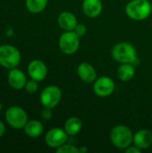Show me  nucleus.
Listing matches in <instances>:
<instances>
[{
    "instance_id": "nucleus-1",
    "label": "nucleus",
    "mask_w": 152,
    "mask_h": 153,
    "mask_svg": "<svg viewBox=\"0 0 152 153\" xmlns=\"http://www.w3.org/2000/svg\"><path fill=\"white\" fill-rule=\"evenodd\" d=\"M112 57L120 64H133L138 61L137 50L133 45L128 42H120L112 48Z\"/></svg>"
},
{
    "instance_id": "nucleus-2",
    "label": "nucleus",
    "mask_w": 152,
    "mask_h": 153,
    "mask_svg": "<svg viewBox=\"0 0 152 153\" xmlns=\"http://www.w3.org/2000/svg\"><path fill=\"white\" fill-rule=\"evenodd\" d=\"M151 12V3L149 0H130L125 6L126 15L134 21L147 19Z\"/></svg>"
},
{
    "instance_id": "nucleus-3",
    "label": "nucleus",
    "mask_w": 152,
    "mask_h": 153,
    "mask_svg": "<svg viewBox=\"0 0 152 153\" xmlns=\"http://www.w3.org/2000/svg\"><path fill=\"white\" fill-rule=\"evenodd\" d=\"M110 140L116 148L125 150L133 143V134L128 126L118 125L112 128L110 132Z\"/></svg>"
},
{
    "instance_id": "nucleus-4",
    "label": "nucleus",
    "mask_w": 152,
    "mask_h": 153,
    "mask_svg": "<svg viewBox=\"0 0 152 153\" xmlns=\"http://www.w3.org/2000/svg\"><path fill=\"white\" fill-rule=\"evenodd\" d=\"M21 62V53L17 48L12 45L0 46V65L13 69Z\"/></svg>"
},
{
    "instance_id": "nucleus-5",
    "label": "nucleus",
    "mask_w": 152,
    "mask_h": 153,
    "mask_svg": "<svg viewBox=\"0 0 152 153\" xmlns=\"http://www.w3.org/2000/svg\"><path fill=\"white\" fill-rule=\"evenodd\" d=\"M60 50L65 55H73L80 47V37L73 30H65L58 39Z\"/></svg>"
},
{
    "instance_id": "nucleus-6",
    "label": "nucleus",
    "mask_w": 152,
    "mask_h": 153,
    "mask_svg": "<svg viewBox=\"0 0 152 153\" xmlns=\"http://www.w3.org/2000/svg\"><path fill=\"white\" fill-rule=\"evenodd\" d=\"M5 120L10 126L15 129H22L24 128L28 122V115L23 108L13 106L6 110Z\"/></svg>"
},
{
    "instance_id": "nucleus-7",
    "label": "nucleus",
    "mask_w": 152,
    "mask_h": 153,
    "mask_svg": "<svg viewBox=\"0 0 152 153\" xmlns=\"http://www.w3.org/2000/svg\"><path fill=\"white\" fill-rule=\"evenodd\" d=\"M62 98V91L56 85L46 87L40 94V102L44 108H54L58 105Z\"/></svg>"
},
{
    "instance_id": "nucleus-8",
    "label": "nucleus",
    "mask_w": 152,
    "mask_h": 153,
    "mask_svg": "<svg viewBox=\"0 0 152 153\" xmlns=\"http://www.w3.org/2000/svg\"><path fill=\"white\" fill-rule=\"evenodd\" d=\"M116 90V83L108 76H101L94 82L93 91L100 98H107L110 96Z\"/></svg>"
},
{
    "instance_id": "nucleus-9",
    "label": "nucleus",
    "mask_w": 152,
    "mask_h": 153,
    "mask_svg": "<svg viewBox=\"0 0 152 153\" xmlns=\"http://www.w3.org/2000/svg\"><path fill=\"white\" fill-rule=\"evenodd\" d=\"M68 139V134L65 131V129L55 127L50 129L45 136V142L46 144L50 147L56 149L60 147L61 145L65 144Z\"/></svg>"
},
{
    "instance_id": "nucleus-10",
    "label": "nucleus",
    "mask_w": 152,
    "mask_h": 153,
    "mask_svg": "<svg viewBox=\"0 0 152 153\" xmlns=\"http://www.w3.org/2000/svg\"><path fill=\"white\" fill-rule=\"evenodd\" d=\"M28 74L30 77L37 82L43 81L47 74V68L46 64L39 59L32 60L28 65Z\"/></svg>"
},
{
    "instance_id": "nucleus-11",
    "label": "nucleus",
    "mask_w": 152,
    "mask_h": 153,
    "mask_svg": "<svg viewBox=\"0 0 152 153\" xmlns=\"http://www.w3.org/2000/svg\"><path fill=\"white\" fill-rule=\"evenodd\" d=\"M77 74L79 78L86 82V83H91L94 82L97 79V72L96 69L90 63H82L77 67Z\"/></svg>"
},
{
    "instance_id": "nucleus-12",
    "label": "nucleus",
    "mask_w": 152,
    "mask_h": 153,
    "mask_svg": "<svg viewBox=\"0 0 152 153\" xmlns=\"http://www.w3.org/2000/svg\"><path fill=\"white\" fill-rule=\"evenodd\" d=\"M133 143L141 150H145L152 145V132L148 129H141L133 134Z\"/></svg>"
},
{
    "instance_id": "nucleus-13",
    "label": "nucleus",
    "mask_w": 152,
    "mask_h": 153,
    "mask_svg": "<svg viewBox=\"0 0 152 153\" xmlns=\"http://www.w3.org/2000/svg\"><path fill=\"white\" fill-rule=\"evenodd\" d=\"M9 85L14 90H21L25 87L27 82L24 73L17 68H13L8 74Z\"/></svg>"
},
{
    "instance_id": "nucleus-14",
    "label": "nucleus",
    "mask_w": 152,
    "mask_h": 153,
    "mask_svg": "<svg viewBox=\"0 0 152 153\" xmlns=\"http://www.w3.org/2000/svg\"><path fill=\"white\" fill-rule=\"evenodd\" d=\"M103 9L101 0H83L82 11L84 14L90 18L98 17Z\"/></svg>"
},
{
    "instance_id": "nucleus-15",
    "label": "nucleus",
    "mask_w": 152,
    "mask_h": 153,
    "mask_svg": "<svg viewBox=\"0 0 152 153\" xmlns=\"http://www.w3.org/2000/svg\"><path fill=\"white\" fill-rule=\"evenodd\" d=\"M58 25L65 30H73L78 21L76 16L70 12H62L57 18Z\"/></svg>"
},
{
    "instance_id": "nucleus-16",
    "label": "nucleus",
    "mask_w": 152,
    "mask_h": 153,
    "mask_svg": "<svg viewBox=\"0 0 152 153\" xmlns=\"http://www.w3.org/2000/svg\"><path fill=\"white\" fill-rule=\"evenodd\" d=\"M135 72L136 70L133 64H121V65L117 68L116 75L120 81L128 82L133 78Z\"/></svg>"
},
{
    "instance_id": "nucleus-17",
    "label": "nucleus",
    "mask_w": 152,
    "mask_h": 153,
    "mask_svg": "<svg viewBox=\"0 0 152 153\" xmlns=\"http://www.w3.org/2000/svg\"><path fill=\"white\" fill-rule=\"evenodd\" d=\"M82 128V120L77 117H69L64 126L65 131L67 133L68 135L70 136H74L77 135Z\"/></svg>"
},
{
    "instance_id": "nucleus-18",
    "label": "nucleus",
    "mask_w": 152,
    "mask_h": 153,
    "mask_svg": "<svg viewBox=\"0 0 152 153\" xmlns=\"http://www.w3.org/2000/svg\"><path fill=\"white\" fill-rule=\"evenodd\" d=\"M25 134L32 138H36L40 136L44 132V126L41 122L38 120H31L27 122L24 126Z\"/></svg>"
},
{
    "instance_id": "nucleus-19",
    "label": "nucleus",
    "mask_w": 152,
    "mask_h": 153,
    "mask_svg": "<svg viewBox=\"0 0 152 153\" xmlns=\"http://www.w3.org/2000/svg\"><path fill=\"white\" fill-rule=\"evenodd\" d=\"M48 0H26V7L32 13H39L45 10Z\"/></svg>"
},
{
    "instance_id": "nucleus-20",
    "label": "nucleus",
    "mask_w": 152,
    "mask_h": 153,
    "mask_svg": "<svg viewBox=\"0 0 152 153\" xmlns=\"http://www.w3.org/2000/svg\"><path fill=\"white\" fill-rule=\"evenodd\" d=\"M56 153H79V148L72 144H63L56 148Z\"/></svg>"
},
{
    "instance_id": "nucleus-21",
    "label": "nucleus",
    "mask_w": 152,
    "mask_h": 153,
    "mask_svg": "<svg viewBox=\"0 0 152 153\" xmlns=\"http://www.w3.org/2000/svg\"><path fill=\"white\" fill-rule=\"evenodd\" d=\"M25 90L28 93L30 94H33L35 93L37 91H38V88H39V84H38V82L31 79L30 81H28L25 84Z\"/></svg>"
},
{
    "instance_id": "nucleus-22",
    "label": "nucleus",
    "mask_w": 152,
    "mask_h": 153,
    "mask_svg": "<svg viewBox=\"0 0 152 153\" xmlns=\"http://www.w3.org/2000/svg\"><path fill=\"white\" fill-rule=\"evenodd\" d=\"M73 31L81 38V37H83L87 33V27L83 23H78L76 27L74 28Z\"/></svg>"
},
{
    "instance_id": "nucleus-23",
    "label": "nucleus",
    "mask_w": 152,
    "mask_h": 153,
    "mask_svg": "<svg viewBox=\"0 0 152 153\" xmlns=\"http://www.w3.org/2000/svg\"><path fill=\"white\" fill-rule=\"evenodd\" d=\"M52 108H45V109L41 112V117L43 119L45 120H49L52 118L53 113H52Z\"/></svg>"
},
{
    "instance_id": "nucleus-24",
    "label": "nucleus",
    "mask_w": 152,
    "mask_h": 153,
    "mask_svg": "<svg viewBox=\"0 0 152 153\" xmlns=\"http://www.w3.org/2000/svg\"><path fill=\"white\" fill-rule=\"evenodd\" d=\"M125 152L126 153H141L142 152V150L140 148H138L137 146H132L130 145L128 148H126L125 150Z\"/></svg>"
},
{
    "instance_id": "nucleus-25",
    "label": "nucleus",
    "mask_w": 152,
    "mask_h": 153,
    "mask_svg": "<svg viewBox=\"0 0 152 153\" xmlns=\"http://www.w3.org/2000/svg\"><path fill=\"white\" fill-rule=\"evenodd\" d=\"M4 132H5V126L4 125V123L2 121H0V138L4 135Z\"/></svg>"
},
{
    "instance_id": "nucleus-26",
    "label": "nucleus",
    "mask_w": 152,
    "mask_h": 153,
    "mask_svg": "<svg viewBox=\"0 0 152 153\" xmlns=\"http://www.w3.org/2000/svg\"><path fill=\"white\" fill-rule=\"evenodd\" d=\"M88 152V148L85 146H82L81 148H79V153H85Z\"/></svg>"
},
{
    "instance_id": "nucleus-27",
    "label": "nucleus",
    "mask_w": 152,
    "mask_h": 153,
    "mask_svg": "<svg viewBox=\"0 0 152 153\" xmlns=\"http://www.w3.org/2000/svg\"><path fill=\"white\" fill-rule=\"evenodd\" d=\"M1 109H2V105L0 104V110H1Z\"/></svg>"
},
{
    "instance_id": "nucleus-28",
    "label": "nucleus",
    "mask_w": 152,
    "mask_h": 153,
    "mask_svg": "<svg viewBox=\"0 0 152 153\" xmlns=\"http://www.w3.org/2000/svg\"><path fill=\"white\" fill-rule=\"evenodd\" d=\"M151 7H152V2H151Z\"/></svg>"
},
{
    "instance_id": "nucleus-29",
    "label": "nucleus",
    "mask_w": 152,
    "mask_h": 153,
    "mask_svg": "<svg viewBox=\"0 0 152 153\" xmlns=\"http://www.w3.org/2000/svg\"><path fill=\"white\" fill-rule=\"evenodd\" d=\"M128 1H130V0H128Z\"/></svg>"
}]
</instances>
